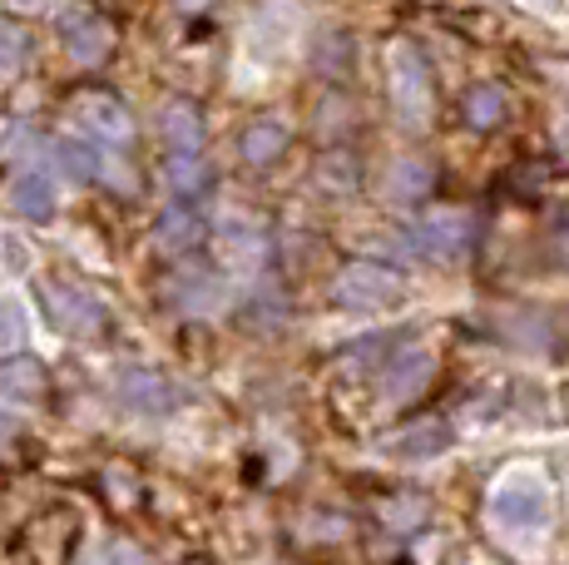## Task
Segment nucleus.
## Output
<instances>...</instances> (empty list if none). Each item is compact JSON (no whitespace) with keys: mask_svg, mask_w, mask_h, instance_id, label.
<instances>
[{"mask_svg":"<svg viewBox=\"0 0 569 565\" xmlns=\"http://www.w3.org/2000/svg\"><path fill=\"white\" fill-rule=\"evenodd\" d=\"M26 343V308H20V298H0V353H10V347Z\"/></svg>","mask_w":569,"mask_h":565,"instance_id":"obj_17","label":"nucleus"},{"mask_svg":"<svg viewBox=\"0 0 569 565\" xmlns=\"http://www.w3.org/2000/svg\"><path fill=\"white\" fill-rule=\"evenodd\" d=\"M431 367H436L431 353H421V347L391 357V367H387V402H411L426 383H431Z\"/></svg>","mask_w":569,"mask_h":565,"instance_id":"obj_7","label":"nucleus"},{"mask_svg":"<svg viewBox=\"0 0 569 565\" xmlns=\"http://www.w3.org/2000/svg\"><path fill=\"white\" fill-rule=\"evenodd\" d=\"M288 149V125L282 119H258L243 135V159L248 165H272V159Z\"/></svg>","mask_w":569,"mask_h":565,"instance_id":"obj_13","label":"nucleus"},{"mask_svg":"<svg viewBox=\"0 0 569 565\" xmlns=\"http://www.w3.org/2000/svg\"><path fill=\"white\" fill-rule=\"evenodd\" d=\"M26 60V30H10L0 26V70H10V65Z\"/></svg>","mask_w":569,"mask_h":565,"instance_id":"obj_20","label":"nucleus"},{"mask_svg":"<svg viewBox=\"0 0 569 565\" xmlns=\"http://www.w3.org/2000/svg\"><path fill=\"white\" fill-rule=\"evenodd\" d=\"M169 179H173V189H179V194H193V189H203L208 169H203L199 155H173L169 159Z\"/></svg>","mask_w":569,"mask_h":565,"instance_id":"obj_19","label":"nucleus"},{"mask_svg":"<svg viewBox=\"0 0 569 565\" xmlns=\"http://www.w3.org/2000/svg\"><path fill=\"white\" fill-rule=\"evenodd\" d=\"M84 115H90V125L100 129V135H109V139H124L129 135V119H124V110H119L114 100H90V105H84Z\"/></svg>","mask_w":569,"mask_h":565,"instance_id":"obj_18","label":"nucleus"},{"mask_svg":"<svg viewBox=\"0 0 569 565\" xmlns=\"http://www.w3.org/2000/svg\"><path fill=\"white\" fill-rule=\"evenodd\" d=\"M163 139H169L173 155H199L203 149V125L193 105H169L163 110Z\"/></svg>","mask_w":569,"mask_h":565,"instance_id":"obj_12","label":"nucleus"},{"mask_svg":"<svg viewBox=\"0 0 569 565\" xmlns=\"http://www.w3.org/2000/svg\"><path fill=\"white\" fill-rule=\"evenodd\" d=\"M332 298L342 308H357V313H377V308H391L401 298V278L381 264H352L342 268V278L332 282Z\"/></svg>","mask_w":569,"mask_h":565,"instance_id":"obj_4","label":"nucleus"},{"mask_svg":"<svg viewBox=\"0 0 569 565\" xmlns=\"http://www.w3.org/2000/svg\"><path fill=\"white\" fill-rule=\"evenodd\" d=\"M159 238H163V248H193L203 238V219L189 209H169L159 224Z\"/></svg>","mask_w":569,"mask_h":565,"instance_id":"obj_16","label":"nucleus"},{"mask_svg":"<svg viewBox=\"0 0 569 565\" xmlns=\"http://www.w3.org/2000/svg\"><path fill=\"white\" fill-rule=\"evenodd\" d=\"M490 516L506 531H540L550 521V486L535 472H510L490 492Z\"/></svg>","mask_w":569,"mask_h":565,"instance_id":"obj_1","label":"nucleus"},{"mask_svg":"<svg viewBox=\"0 0 569 565\" xmlns=\"http://www.w3.org/2000/svg\"><path fill=\"white\" fill-rule=\"evenodd\" d=\"M446 447H451V427H446V422H416V427H407L391 442V452L407 456V462H431V456H441Z\"/></svg>","mask_w":569,"mask_h":565,"instance_id":"obj_10","label":"nucleus"},{"mask_svg":"<svg viewBox=\"0 0 569 565\" xmlns=\"http://www.w3.org/2000/svg\"><path fill=\"white\" fill-rule=\"evenodd\" d=\"M60 165H64V174H74V179H100L104 174V159H100V149L94 145H80V139H60Z\"/></svg>","mask_w":569,"mask_h":565,"instance_id":"obj_15","label":"nucleus"},{"mask_svg":"<svg viewBox=\"0 0 569 565\" xmlns=\"http://www.w3.org/2000/svg\"><path fill=\"white\" fill-rule=\"evenodd\" d=\"M64 26V46H70V56L74 60H100L104 50H109V26L100 16H84V10H70V16L60 20Z\"/></svg>","mask_w":569,"mask_h":565,"instance_id":"obj_9","label":"nucleus"},{"mask_svg":"<svg viewBox=\"0 0 569 565\" xmlns=\"http://www.w3.org/2000/svg\"><path fill=\"white\" fill-rule=\"evenodd\" d=\"M10 204L26 219H50L54 214V179L46 169H20L16 184H10Z\"/></svg>","mask_w":569,"mask_h":565,"instance_id":"obj_8","label":"nucleus"},{"mask_svg":"<svg viewBox=\"0 0 569 565\" xmlns=\"http://www.w3.org/2000/svg\"><path fill=\"white\" fill-rule=\"evenodd\" d=\"M46 303H50V313H54V328H64V333H94L104 323V308L90 298V293H80V288H46Z\"/></svg>","mask_w":569,"mask_h":565,"instance_id":"obj_5","label":"nucleus"},{"mask_svg":"<svg viewBox=\"0 0 569 565\" xmlns=\"http://www.w3.org/2000/svg\"><path fill=\"white\" fill-rule=\"evenodd\" d=\"M104 565H144V556H139L134 546H114V556H109Z\"/></svg>","mask_w":569,"mask_h":565,"instance_id":"obj_21","label":"nucleus"},{"mask_svg":"<svg viewBox=\"0 0 569 565\" xmlns=\"http://www.w3.org/2000/svg\"><path fill=\"white\" fill-rule=\"evenodd\" d=\"M119 393L134 412H149V417H163V412L179 407V387L163 383L159 373H124V383H119Z\"/></svg>","mask_w":569,"mask_h":565,"instance_id":"obj_6","label":"nucleus"},{"mask_svg":"<svg viewBox=\"0 0 569 565\" xmlns=\"http://www.w3.org/2000/svg\"><path fill=\"white\" fill-rule=\"evenodd\" d=\"M431 189H436V165H426V159H401V165L391 169V179H387V194L397 204L431 199Z\"/></svg>","mask_w":569,"mask_h":565,"instance_id":"obj_11","label":"nucleus"},{"mask_svg":"<svg viewBox=\"0 0 569 565\" xmlns=\"http://www.w3.org/2000/svg\"><path fill=\"white\" fill-rule=\"evenodd\" d=\"M466 125L470 129H496L500 119H506V90H500V85H470V95H466Z\"/></svg>","mask_w":569,"mask_h":565,"instance_id":"obj_14","label":"nucleus"},{"mask_svg":"<svg viewBox=\"0 0 569 565\" xmlns=\"http://www.w3.org/2000/svg\"><path fill=\"white\" fill-rule=\"evenodd\" d=\"M407 254L421 258V264H456L470 248V214L461 209H431L426 219H416L407 228Z\"/></svg>","mask_w":569,"mask_h":565,"instance_id":"obj_3","label":"nucleus"},{"mask_svg":"<svg viewBox=\"0 0 569 565\" xmlns=\"http://www.w3.org/2000/svg\"><path fill=\"white\" fill-rule=\"evenodd\" d=\"M565 145H569V129H565Z\"/></svg>","mask_w":569,"mask_h":565,"instance_id":"obj_22","label":"nucleus"},{"mask_svg":"<svg viewBox=\"0 0 569 565\" xmlns=\"http://www.w3.org/2000/svg\"><path fill=\"white\" fill-rule=\"evenodd\" d=\"M387 75H391V105L411 129H421L431 119V65L421 60V50L397 40L387 50Z\"/></svg>","mask_w":569,"mask_h":565,"instance_id":"obj_2","label":"nucleus"}]
</instances>
